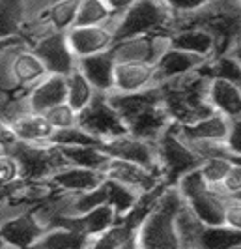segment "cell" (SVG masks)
Returning <instances> with one entry per match:
<instances>
[{"label": "cell", "mask_w": 241, "mask_h": 249, "mask_svg": "<svg viewBox=\"0 0 241 249\" xmlns=\"http://www.w3.org/2000/svg\"><path fill=\"white\" fill-rule=\"evenodd\" d=\"M179 135L187 142H225L228 135L230 118L221 112H209L189 124H176Z\"/></svg>", "instance_id": "e0dca14e"}, {"label": "cell", "mask_w": 241, "mask_h": 249, "mask_svg": "<svg viewBox=\"0 0 241 249\" xmlns=\"http://www.w3.org/2000/svg\"><path fill=\"white\" fill-rule=\"evenodd\" d=\"M114 66L116 56L112 49L88 54L77 60V68L80 73L90 81V85L96 88V92L109 94L114 87Z\"/></svg>", "instance_id": "9a60e30c"}, {"label": "cell", "mask_w": 241, "mask_h": 249, "mask_svg": "<svg viewBox=\"0 0 241 249\" xmlns=\"http://www.w3.org/2000/svg\"><path fill=\"white\" fill-rule=\"evenodd\" d=\"M208 81L209 75H206L202 68H198L196 71L157 85L161 92V101L174 124H189L213 112L206 98Z\"/></svg>", "instance_id": "6da1fadb"}, {"label": "cell", "mask_w": 241, "mask_h": 249, "mask_svg": "<svg viewBox=\"0 0 241 249\" xmlns=\"http://www.w3.org/2000/svg\"><path fill=\"white\" fill-rule=\"evenodd\" d=\"M225 148L228 150L230 154L241 156V116L230 120L228 135L225 139Z\"/></svg>", "instance_id": "ab89813d"}, {"label": "cell", "mask_w": 241, "mask_h": 249, "mask_svg": "<svg viewBox=\"0 0 241 249\" xmlns=\"http://www.w3.org/2000/svg\"><path fill=\"white\" fill-rule=\"evenodd\" d=\"M88 248L99 249H131L137 248V227L129 225L126 219L118 217L109 229H105L97 236L90 238Z\"/></svg>", "instance_id": "603a6c76"}, {"label": "cell", "mask_w": 241, "mask_h": 249, "mask_svg": "<svg viewBox=\"0 0 241 249\" xmlns=\"http://www.w3.org/2000/svg\"><path fill=\"white\" fill-rule=\"evenodd\" d=\"M185 204L176 186H165L146 213L137 231V248L142 249H176L179 248L176 234V213Z\"/></svg>", "instance_id": "7a4b0ae2"}, {"label": "cell", "mask_w": 241, "mask_h": 249, "mask_svg": "<svg viewBox=\"0 0 241 249\" xmlns=\"http://www.w3.org/2000/svg\"><path fill=\"white\" fill-rule=\"evenodd\" d=\"M15 142V135H13L10 124L0 118V150H10Z\"/></svg>", "instance_id": "60d3db41"}, {"label": "cell", "mask_w": 241, "mask_h": 249, "mask_svg": "<svg viewBox=\"0 0 241 249\" xmlns=\"http://www.w3.org/2000/svg\"><path fill=\"white\" fill-rule=\"evenodd\" d=\"M45 223L32 208H17L8 202L0 204V246L2 248H34L45 232Z\"/></svg>", "instance_id": "5b68a950"}, {"label": "cell", "mask_w": 241, "mask_h": 249, "mask_svg": "<svg viewBox=\"0 0 241 249\" xmlns=\"http://www.w3.org/2000/svg\"><path fill=\"white\" fill-rule=\"evenodd\" d=\"M238 4H240V6H241V0H238Z\"/></svg>", "instance_id": "bcb514c9"}, {"label": "cell", "mask_w": 241, "mask_h": 249, "mask_svg": "<svg viewBox=\"0 0 241 249\" xmlns=\"http://www.w3.org/2000/svg\"><path fill=\"white\" fill-rule=\"evenodd\" d=\"M65 85H67V96L65 101L75 109L77 112H80L90 101L96 96V88L90 85V81L80 73V70L75 68L71 73L65 75Z\"/></svg>", "instance_id": "f1b7e54d"}, {"label": "cell", "mask_w": 241, "mask_h": 249, "mask_svg": "<svg viewBox=\"0 0 241 249\" xmlns=\"http://www.w3.org/2000/svg\"><path fill=\"white\" fill-rule=\"evenodd\" d=\"M232 167V161L225 156V146L221 148V152L217 156H209V158H204L202 163L198 165L200 169V175L206 180V184L209 187H219L223 184L225 176L230 171Z\"/></svg>", "instance_id": "d6a6232c"}, {"label": "cell", "mask_w": 241, "mask_h": 249, "mask_svg": "<svg viewBox=\"0 0 241 249\" xmlns=\"http://www.w3.org/2000/svg\"><path fill=\"white\" fill-rule=\"evenodd\" d=\"M206 98L213 111L225 114L230 120L241 116V92L230 79L211 75L208 81Z\"/></svg>", "instance_id": "44dd1931"}, {"label": "cell", "mask_w": 241, "mask_h": 249, "mask_svg": "<svg viewBox=\"0 0 241 249\" xmlns=\"http://www.w3.org/2000/svg\"><path fill=\"white\" fill-rule=\"evenodd\" d=\"M166 37L170 47L198 54L206 60L213 58L217 53L215 37L202 26H178V28H172Z\"/></svg>", "instance_id": "ac0fdd59"}, {"label": "cell", "mask_w": 241, "mask_h": 249, "mask_svg": "<svg viewBox=\"0 0 241 249\" xmlns=\"http://www.w3.org/2000/svg\"><path fill=\"white\" fill-rule=\"evenodd\" d=\"M28 47L38 54L49 73L67 75L77 68V56L67 43L65 32H47Z\"/></svg>", "instance_id": "ba28073f"}, {"label": "cell", "mask_w": 241, "mask_h": 249, "mask_svg": "<svg viewBox=\"0 0 241 249\" xmlns=\"http://www.w3.org/2000/svg\"><path fill=\"white\" fill-rule=\"evenodd\" d=\"M157 85L155 64L142 60H116L112 92H139Z\"/></svg>", "instance_id": "4fadbf2b"}, {"label": "cell", "mask_w": 241, "mask_h": 249, "mask_svg": "<svg viewBox=\"0 0 241 249\" xmlns=\"http://www.w3.org/2000/svg\"><path fill=\"white\" fill-rule=\"evenodd\" d=\"M101 148L111 156V158H120L127 161L139 163L148 169H157V156H155V144L146 141V139L135 137L131 133H122L112 139H107L101 142Z\"/></svg>", "instance_id": "8fae6325"}, {"label": "cell", "mask_w": 241, "mask_h": 249, "mask_svg": "<svg viewBox=\"0 0 241 249\" xmlns=\"http://www.w3.org/2000/svg\"><path fill=\"white\" fill-rule=\"evenodd\" d=\"M116 17L105 0H79L73 25H114Z\"/></svg>", "instance_id": "83f0119b"}, {"label": "cell", "mask_w": 241, "mask_h": 249, "mask_svg": "<svg viewBox=\"0 0 241 249\" xmlns=\"http://www.w3.org/2000/svg\"><path fill=\"white\" fill-rule=\"evenodd\" d=\"M12 127L15 141L19 142H51L54 135V127L49 124L43 112H36L25 109L19 114H15L8 122Z\"/></svg>", "instance_id": "ffe728a7"}, {"label": "cell", "mask_w": 241, "mask_h": 249, "mask_svg": "<svg viewBox=\"0 0 241 249\" xmlns=\"http://www.w3.org/2000/svg\"><path fill=\"white\" fill-rule=\"evenodd\" d=\"M79 125L99 141H107L116 135L127 133L122 116L111 105L107 94H101V92H96L94 100L79 112Z\"/></svg>", "instance_id": "52a82bcc"}, {"label": "cell", "mask_w": 241, "mask_h": 249, "mask_svg": "<svg viewBox=\"0 0 241 249\" xmlns=\"http://www.w3.org/2000/svg\"><path fill=\"white\" fill-rule=\"evenodd\" d=\"M223 225H226L230 229H236V231H241V200L240 199H236V197H226Z\"/></svg>", "instance_id": "f35d334b"}, {"label": "cell", "mask_w": 241, "mask_h": 249, "mask_svg": "<svg viewBox=\"0 0 241 249\" xmlns=\"http://www.w3.org/2000/svg\"><path fill=\"white\" fill-rule=\"evenodd\" d=\"M58 148L67 165L105 171L111 160V156L101 148V144H77V146H58Z\"/></svg>", "instance_id": "484cf974"}, {"label": "cell", "mask_w": 241, "mask_h": 249, "mask_svg": "<svg viewBox=\"0 0 241 249\" xmlns=\"http://www.w3.org/2000/svg\"><path fill=\"white\" fill-rule=\"evenodd\" d=\"M228 53L234 56V58H236V60H238V62L241 64V39L236 43V45H234V47H232V49L228 51Z\"/></svg>", "instance_id": "ee69618b"}, {"label": "cell", "mask_w": 241, "mask_h": 249, "mask_svg": "<svg viewBox=\"0 0 241 249\" xmlns=\"http://www.w3.org/2000/svg\"><path fill=\"white\" fill-rule=\"evenodd\" d=\"M105 2H107V6L112 10L114 15H120L122 12H126L135 0H105Z\"/></svg>", "instance_id": "b9f144b4"}, {"label": "cell", "mask_w": 241, "mask_h": 249, "mask_svg": "<svg viewBox=\"0 0 241 249\" xmlns=\"http://www.w3.org/2000/svg\"><path fill=\"white\" fill-rule=\"evenodd\" d=\"M153 144L157 156V169L165 186H174L185 173L196 169L202 163V158L179 135L178 125L174 122L159 135Z\"/></svg>", "instance_id": "277c9868"}, {"label": "cell", "mask_w": 241, "mask_h": 249, "mask_svg": "<svg viewBox=\"0 0 241 249\" xmlns=\"http://www.w3.org/2000/svg\"><path fill=\"white\" fill-rule=\"evenodd\" d=\"M105 180L103 171L96 169H86V167H77V165H64L58 171H54L49 176V184L56 191L62 193H82L97 187Z\"/></svg>", "instance_id": "5bb4252c"}, {"label": "cell", "mask_w": 241, "mask_h": 249, "mask_svg": "<svg viewBox=\"0 0 241 249\" xmlns=\"http://www.w3.org/2000/svg\"><path fill=\"white\" fill-rule=\"evenodd\" d=\"M174 15L161 0H135L114 21V39L146 34H165L172 30Z\"/></svg>", "instance_id": "3957f363"}, {"label": "cell", "mask_w": 241, "mask_h": 249, "mask_svg": "<svg viewBox=\"0 0 241 249\" xmlns=\"http://www.w3.org/2000/svg\"><path fill=\"white\" fill-rule=\"evenodd\" d=\"M88 236L67 225H51L38 238L34 248L45 249H82L88 248Z\"/></svg>", "instance_id": "cb8c5ba5"}, {"label": "cell", "mask_w": 241, "mask_h": 249, "mask_svg": "<svg viewBox=\"0 0 241 249\" xmlns=\"http://www.w3.org/2000/svg\"><path fill=\"white\" fill-rule=\"evenodd\" d=\"M67 96V85L65 75L47 73L41 81H38L34 87L25 94L26 105L30 111L45 112L58 103H64Z\"/></svg>", "instance_id": "d6986e66"}, {"label": "cell", "mask_w": 241, "mask_h": 249, "mask_svg": "<svg viewBox=\"0 0 241 249\" xmlns=\"http://www.w3.org/2000/svg\"><path fill=\"white\" fill-rule=\"evenodd\" d=\"M23 41V37H4V39H0V54L2 53H6V51L13 47V45H17V43H21Z\"/></svg>", "instance_id": "7bdbcfd3"}, {"label": "cell", "mask_w": 241, "mask_h": 249, "mask_svg": "<svg viewBox=\"0 0 241 249\" xmlns=\"http://www.w3.org/2000/svg\"><path fill=\"white\" fill-rule=\"evenodd\" d=\"M236 199H240V200H241V193H238V195H236Z\"/></svg>", "instance_id": "f6af8a7d"}, {"label": "cell", "mask_w": 241, "mask_h": 249, "mask_svg": "<svg viewBox=\"0 0 241 249\" xmlns=\"http://www.w3.org/2000/svg\"><path fill=\"white\" fill-rule=\"evenodd\" d=\"M103 187H105V193H107V204H111L120 217L126 215L137 204V200L140 197L137 191H133L127 186L116 182V180H111L107 176L103 180Z\"/></svg>", "instance_id": "4dcf8cb0"}, {"label": "cell", "mask_w": 241, "mask_h": 249, "mask_svg": "<svg viewBox=\"0 0 241 249\" xmlns=\"http://www.w3.org/2000/svg\"><path fill=\"white\" fill-rule=\"evenodd\" d=\"M206 225L187 206V202L176 213V234L179 248H200V236Z\"/></svg>", "instance_id": "4316f807"}, {"label": "cell", "mask_w": 241, "mask_h": 249, "mask_svg": "<svg viewBox=\"0 0 241 249\" xmlns=\"http://www.w3.org/2000/svg\"><path fill=\"white\" fill-rule=\"evenodd\" d=\"M51 142H54L56 146H77V144H101L103 141L90 135L88 131H84L80 125L77 124L73 127L56 129Z\"/></svg>", "instance_id": "836d02e7"}, {"label": "cell", "mask_w": 241, "mask_h": 249, "mask_svg": "<svg viewBox=\"0 0 241 249\" xmlns=\"http://www.w3.org/2000/svg\"><path fill=\"white\" fill-rule=\"evenodd\" d=\"M28 15V0H0V39L23 37Z\"/></svg>", "instance_id": "d4e9b609"}, {"label": "cell", "mask_w": 241, "mask_h": 249, "mask_svg": "<svg viewBox=\"0 0 241 249\" xmlns=\"http://www.w3.org/2000/svg\"><path fill=\"white\" fill-rule=\"evenodd\" d=\"M103 173H105L107 178L124 184L129 189L137 191L139 195L148 193V191H152L155 187L163 186L161 175L157 171L148 169V167L139 165V163L120 160V158H111Z\"/></svg>", "instance_id": "9c48e42d"}, {"label": "cell", "mask_w": 241, "mask_h": 249, "mask_svg": "<svg viewBox=\"0 0 241 249\" xmlns=\"http://www.w3.org/2000/svg\"><path fill=\"white\" fill-rule=\"evenodd\" d=\"M193 212L198 215L204 225H221L225 215L226 195H223L215 187H206L200 193L185 200Z\"/></svg>", "instance_id": "7402d4cb"}, {"label": "cell", "mask_w": 241, "mask_h": 249, "mask_svg": "<svg viewBox=\"0 0 241 249\" xmlns=\"http://www.w3.org/2000/svg\"><path fill=\"white\" fill-rule=\"evenodd\" d=\"M166 47L168 37L165 34H146L116 41L112 45V53L116 60H142L155 64Z\"/></svg>", "instance_id": "7c38bea8"}, {"label": "cell", "mask_w": 241, "mask_h": 249, "mask_svg": "<svg viewBox=\"0 0 241 249\" xmlns=\"http://www.w3.org/2000/svg\"><path fill=\"white\" fill-rule=\"evenodd\" d=\"M161 2L172 12L174 17H178V15H187V13L200 10L206 4H209L211 0H161Z\"/></svg>", "instance_id": "74e56055"}, {"label": "cell", "mask_w": 241, "mask_h": 249, "mask_svg": "<svg viewBox=\"0 0 241 249\" xmlns=\"http://www.w3.org/2000/svg\"><path fill=\"white\" fill-rule=\"evenodd\" d=\"M43 114L49 120V124L54 127V131L56 129H65V127H73V125L79 124V112L67 101L58 103V105H54L51 109H47Z\"/></svg>", "instance_id": "e575fe53"}, {"label": "cell", "mask_w": 241, "mask_h": 249, "mask_svg": "<svg viewBox=\"0 0 241 249\" xmlns=\"http://www.w3.org/2000/svg\"><path fill=\"white\" fill-rule=\"evenodd\" d=\"M223 195L226 197H236L238 193H241V165L240 163H232L230 171L226 173L223 184L217 187Z\"/></svg>", "instance_id": "8d00e7d4"}, {"label": "cell", "mask_w": 241, "mask_h": 249, "mask_svg": "<svg viewBox=\"0 0 241 249\" xmlns=\"http://www.w3.org/2000/svg\"><path fill=\"white\" fill-rule=\"evenodd\" d=\"M21 169V180H49V176L65 165L60 148L54 142H19L10 148Z\"/></svg>", "instance_id": "8992f818"}, {"label": "cell", "mask_w": 241, "mask_h": 249, "mask_svg": "<svg viewBox=\"0 0 241 249\" xmlns=\"http://www.w3.org/2000/svg\"><path fill=\"white\" fill-rule=\"evenodd\" d=\"M241 248V231L226 225H206L200 236V249Z\"/></svg>", "instance_id": "f546056e"}, {"label": "cell", "mask_w": 241, "mask_h": 249, "mask_svg": "<svg viewBox=\"0 0 241 249\" xmlns=\"http://www.w3.org/2000/svg\"><path fill=\"white\" fill-rule=\"evenodd\" d=\"M21 180V169L10 150H0V187L13 186Z\"/></svg>", "instance_id": "d590c367"}, {"label": "cell", "mask_w": 241, "mask_h": 249, "mask_svg": "<svg viewBox=\"0 0 241 249\" xmlns=\"http://www.w3.org/2000/svg\"><path fill=\"white\" fill-rule=\"evenodd\" d=\"M206 62L208 60L198 56V54H193V53H187V51L181 49H174V47L168 45L161 53V56L155 60V81L159 85V83H165V81H170V79L183 77V75L191 73V71H196Z\"/></svg>", "instance_id": "2e32d148"}, {"label": "cell", "mask_w": 241, "mask_h": 249, "mask_svg": "<svg viewBox=\"0 0 241 249\" xmlns=\"http://www.w3.org/2000/svg\"><path fill=\"white\" fill-rule=\"evenodd\" d=\"M65 37L77 60L88 54L112 49L116 43L114 25H73L65 30Z\"/></svg>", "instance_id": "30bf717a"}, {"label": "cell", "mask_w": 241, "mask_h": 249, "mask_svg": "<svg viewBox=\"0 0 241 249\" xmlns=\"http://www.w3.org/2000/svg\"><path fill=\"white\" fill-rule=\"evenodd\" d=\"M202 71L206 75H217V77H225V79H230L236 87L240 88L241 92V64L230 54V53H225V54H219V56H213L209 58L208 62L202 66Z\"/></svg>", "instance_id": "1f68e13d"}]
</instances>
